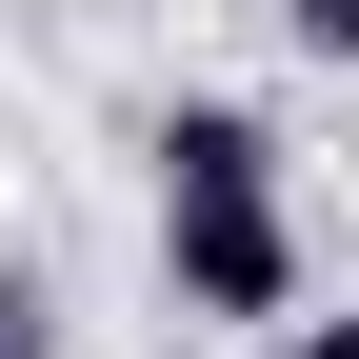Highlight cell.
I'll return each mask as SVG.
<instances>
[{
    "instance_id": "cell-1",
    "label": "cell",
    "mask_w": 359,
    "mask_h": 359,
    "mask_svg": "<svg viewBox=\"0 0 359 359\" xmlns=\"http://www.w3.org/2000/svg\"><path fill=\"white\" fill-rule=\"evenodd\" d=\"M160 299L219 339H280L299 320V200H280V140L240 100H180L160 120Z\"/></svg>"
},
{
    "instance_id": "cell-2",
    "label": "cell",
    "mask_w": 359,
    "mask_h": 359,
    "mask_svg": "<svg viewBox=\"0 0 359 359\" xmlns=\"http://www.w3.org/2000/svg\"><path fill=\"white\" fill-rule=\"evenodd\" d=\"M0 359H60V299H40V259H0Z\"/></svg>"
},
{
    "instance_id": "cell-3",
    "label": "cell",
    "mask_w": 359,
    "mask_h": 359,
    "mask_svg": "<svg viewBox=\"0 0 359 359\" xmlns=\"http://www.w3.org/2000/svg\"><path fill=\"white\" fill-rule=\"evenodd\" d=\"M280 40L299 60H359V0H280Z\"/></svg>"
},
{
    "instance_id": "cell-4",
    "label": "cell",
    "mask_w": 359,
    "mask_h": 359,
    "mask_svg": "<svg viewBox=\"0 0 359 359\" xmlns=\"http://www.w3.org/2000/svg\"><path fill=\"white\" fill-rule=\"evenodd\" d=\"M280 359H359V320H320V299H299V320H280Z\"/></svg>"
}]
</instances>
